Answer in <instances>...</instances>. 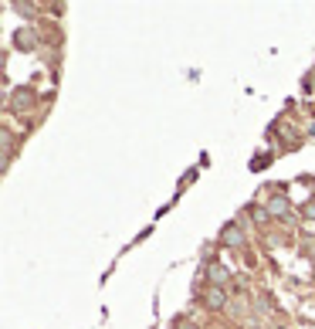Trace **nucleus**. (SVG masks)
Instances as JSON below:
<instances>
[{
	"label": "nucleus",
	"mask_w": 315,
	"mask_h": 329,
	"mask_svg": "<svg viewBox=\"0 0 315 329\" xmlns=\"http://www.w3.org/2000/svg\"><path fill=\"white\" fill-rule=\"evenodd\" d=\"M224 245H227V248H241V245H244L241 231H237L234 224H231V228H224Z\"/></svg>",
	"instance_id": "1"
},
{
	"label": "nucleus",
	"mask_w": 315,
	"mask_h": 329,
	"mask_svg": "<svg viewBox=\"0 0 315 329\" xmlns=\"http://www.w3.org/2000/svg\"><path fill=\"white\" fill-rule=\"evenodd\" d=\"M176 329H197L193 323H176Z\"/></svg>",
	"instance_id": "2"
}]
</instances>
